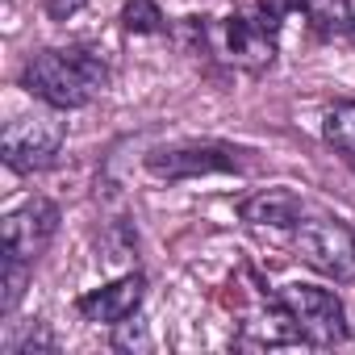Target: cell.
Instances as JSON below:
<instances>
[{
	"instance_id": "obj_1",
	"label": "cell",
	"mask_w": 355,
	"mask_h": 355,
	"mask_svg": "<svg viewBox=\"0 0 355 355\" xmlns=\"http://www.w3.org/2000/svg\"><path fill=\"white\" fill-rule=\"evenodd\" d=\"M21 88L51 109H84L109 88V59L96 46H46L26 59Z\"/></svg>"
},
{
	"instance_id": "obj_2",
	"label": "cell",
	"mask_w": 355,
	"mask_h": 355,
	"mask_svg": "<svg viewBox=\"0 0 355 355\" xmlns=\"http://www.w3.org/2000/svg\"><path fill=\"white\" fill-rule=\"evenodd\" d=\"M67 142V121H63V109H34V113H21L5 125L0 134V155H5V167L17 171V175H34V171H46L59 163V150Z\"/></svg>"
},
{
	"instance_id": "obj_3",
	"label": "cell",
	"mask_w": 355,
	"mask_h": 355,
	"mask_svg": "<svg viewBox=\"0 0 355 355\" xmlns=\"http://www.w3.org/2000/svg\"><path fill=\"white\" fill-rule=\"evenodd\" d=\"M276 305H280L293 338H301L309 347H338L351 334L347 309H343V301L330 288H318V284H284L276 293Z\"/></svg>"
},
{
	"instance_id": "obj_4",
	"label": "cell",
	"mask_w": 355,
	"mask_h": 355,
	"mask_svg": "<svg viewBox=\"0 0 355 355\" xmlns=\"http://www.w3.org/2000/svg\"><path fill=\"white\" fill-rule=\"evenodd\" d=\"M247 150L230 146V142H214V138H189V142H171V146H155L146 155V171L155 180H197V175H243L247 171Z\"/></svg>"
},
{
	"instance_id": "obj_5",
	"label": "cell",
	"mask_w": 355,
	"mask_h": 355,
	"mask_svg": "<svg viewBox=\"0 0 355 355\" xmlns=\"http://www.w3.org/2000/svg\"><path fill=\"white\" fill-rule=\"evenodd\" d=\"M293 255L326 280H355V230L338 218H301L293 230Z\"/></svg>"
},
{
	"instance_id": "obj_6",
	"label": "cell",
	"mask_w": 355,
	"mask_h": 355,
	"mask_svg": "<svg viewBox=\"0 0 355 355\" xmlns=\"http://www.w3.org/2000/svg\"><path fill=\"white\" fill-rule=\"evenodd\" d=\"M59 234V205L46 197H30L21 201L9 218H5V239H0V259L9 263H38L42 251L55 243Z\"/></svg>"
},
{
	"instance_id": "obj_7",
	"label": "cell",
	"mask_w": 355,
	"mask_h": 355,
	"mask_svg": "<svg viewBox=\"0 0 355 355\" xmlns=\"http://www.w3.org/2000/svg\"><path fill=\"white\" fill-rule=\"evenodd\" d=\"M222 55L243 67V71H263L276 63L280 55V21H272L268 13L251 9V13H230L222 21Z\"/></svg>"
},
{
	"instance_id": "obj_8",
	"label": "cell",
	"mask_w": 355,
	"mask_h": 355,
	"mask_svg": "<svg viewBox=\"0 0 355 355\" xmlns=\"http://www.w3.org/2000/svg\"><path fill=\"white\" fill-rule=\"evenodd\" d=\"M142 297H146V276L142 272H125V276H117V280L84 293L76 301V313L84 322H92V326H117V322H125V318L138 313Z\"/></svg>"
},
{
	"instance_id": "obj_9",
	"label": "cell",
	"mask_w": 355,
	"mask_h": 355,
	"mask_svg": "<svg viewBox=\"0 0 355 355\" xmlns=\"http://www.w3.org/2000/svg\"><path fill=\"white\" fill-rule=\"evenodd\" d=\"M239 218L247 226H272V230H293L305 214H301V201L288 193V189H263V193H251L239 201Z\"/></svg>"
},
{
	"instance_id": "obj_10",
	"label": "cell",
	"mask_w": 355,
	"mask_h": 355,
	"mask_svg": "<svg viewBox=\"0 0 355 355\" xmlns=\"http://www.w3.org/2000/svg\"><path fill=\"white\" fill-rule=\"evenodd\" d=\"M322 138L355 159V101H334L322 113Z\"/></svg>"
},
{
	"instance_id": "obj_11",
	"label": "cell",
	"mask_w": 355,
	"mask_h": 355,
	"mask_svg": "<svg viewBox=\"0 0 355 355\" xmlns=\"http://www.w3.org/2000/svg\"><path fill=\"white\" fill-rule=\"evenodd\" d=\"M30 263H9L0 259V318H13L21 297H26V284H30Z\"/></svg>"
},
{
	"instance_id": "obj_12",
	"label": "cell",
	"mask_w": 355,
	"mask_h": 355,
	"mask_svg": "<svg viewBox=\"0 0 355 355\" xmlns=\"http://www.w3.org/2000/svg\"><path fill=\"white\" fill-rule=\"evenodd\" d=\"M121 30L125 34H163L167 17L155 0H125L121 5Z\"/></svg>"
},
{
	"instance_id": "obj_13",
	"label": "cell",
	"mask_w": 355,
	"mask_h": 355,
	"mask_svg": "<svg viewBox=\"0 0 355 355\" xmlns=\"http://www.w3.org/2000/svg\"><path fill=\"white\" fill-rule=\"evenodd\" d=\"M9 355H34V351H55V338H51V330H46V322H34L21 338H13L9 347H5Z\"/></svg>"
},
{
	"instance_id": "obj_14",
	"label": "cell",
	"mask_w": 355,
	"mask_h": 355,
	"mask_svg": "<svg viewBox=\"0 0 355 355\" xmlns=\"http://www.w3.org/2000/svg\"><path fill=\"white\" fill-rule=\"evenodd\" d=\"M113 347H150V338H146V322H138V318H125V322H117V338H113Z\"/></svg>"
},
{
	"instance_id": "obj_15",
	"label": "cell",
	"mask_w": 355,
	"mask_h": 355,
	"mask_svg": "<svg viewBox=\"0 0 355 355\" xmlns=\"http://www.w3.org/2000/svg\"><path fill=\"white\" fill-rule=\"evenodd\" d=\"M84 5H88V0H42V9H46L51 21H67V17H76Z\"/></svg>"
},
{
	"instance_id": "obj_16",
	"label": "cell",
	"mask_w": 355,
	"mask_h": 355,
	"mask_svg": "<svg viewBox=\"0 0 355 355\" xmlns=\"http://www.w3.org/2000/svg\"><path fill=\"white\" fill-rule=\"evenodd\" d=\"M347 38L355 42V0H347Z\"/></svg>"
}]
</instances>
